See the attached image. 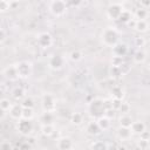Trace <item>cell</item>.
<instances>
[{"mask_svg":"<svg viewBox=\"0 0 150 150\" xmlns=\"http://www.w3.org/2000/svg\"><path fill=\"white\" fill-rule=\"evenodd\" d=\"M102 42L107 47H114L118 42V33L116 32L115 28L107 27L102 32Z\"/></svg>","mask_w":150,"mask_h":150,"instance_id":"1","label":"cell"},{"mask_svg":"<svg viewBox=\"0 0 150 150\" xmlns=\"http://www.w3.org/2000/svg\"><path fill=\"white\" fill-rule=\"evenodd\" d=\"M89 114L91 117L100 118L105 114V108L103 104V100L101 98H94L89 104Z\"/></svg>","mask_w":150,"mask_h":150,"instance_id":"2","label":"cell"},{"mask_svg":"<svg viewBox=\"0 0 150 150\" xmlns=\"http://www.w3.org/2000/svg\"><path fill=\"white\" fill-rule=\"evenodd\" d=\"M67 4L64 0H53L50 2V6H49V9L52 12L53 15L55 16H62L66 11H67Z\"/></svg>","mask_w":150,"mask_h":150,"instance_id":"3","label":"cell"},{"mask_svg":"<svg viewBox=\"0 0 150 150\" xmlns=\"http://www.w3.org/2000/svg\"><path fill=\"white\" fill-rule=\"evenodd\" d=\"M32 120H27V118H20L18 120L16 123V130L23 135V136H28L32 130H33V123L30 122Z\"/></svg>","mask_w":150,"mask_h":150,"instance_id":"4","label":"cell"},{"mask_svg":"<svg viewBox=\"0 0 150 150\" xmlns=\"http://www.w3.org/2000/svg\"><path fill=\"white\" fill-rule=\"evenodd\" d=\"M20 79H28L32 74V64L28 61H20L15 64Z\"/></svg>","mask_w":150,"mask_h":150,"instance_id":"5","label":"cell"},{"mask_svg":"<svg viewBox=\"0 0 150 150\" xmlns=\"http://www.w3.org/2000/svg\"><path fill=\"white\" fill-rule=\"evenodd\" d=\"M42 108L45 111L54 112L56 109V101L55 97L50 94H45L42 96Z\"/></svg>","mask_w":150,"mask_h":150,"instance_id":"6","label":"cell"},{"mask_svg":"<svg viewBox=\"0 0 150 150\" xmlns=\"http://www.w3.org/2000/svg\"><path fill=\"white\" fill-rule=\"evenodd\" d=\"M123 12V7L120 4H111L109 5V7L107 8V14L110 19L117 20L121 15V13Z\"/></svg>","mask_w":150,"mask_h":150,"instance_id":"7","label":"cell"},{"mask_svg":"<svg viewBox=\"0 0 150 150\" xmlns=\"http://www.w3.org/2000/svg\"><path fill=\"white\" fill-rule=\"evenodd\" d=\"M52 43H53V38H52V35L49 33L42 32V33L39 34V36H38V45L40 47L48 48V47L52 46Z\"/></svg>","mask_w":150,"mask_h":150,"instance_id":"8","label":"cell"},{"mask_svg":"<svg viewBox=\"0 0 150 150\" xmlns=\"http://www.w3.org/2000/svg\"><path fill=\"white\" fill-rule=\"evenodd\" d=\"M63 63H64V60H63V57H62L61 55H59V54L53 55V56L49 59V62H48L50 69H53V70H59V69H61V68L63 67Z\"/></svg>","mask_w":150,"mask_h":150,"instance_id":"9","label":"cell"},{"mask_svg":"<svg viewBox=\"0 0 150 150\" xmlns=\"http://www.w3.org/2000/svg\"><path fill=\"white\" fill-rule=\"evenodd\" d=\"M56 146L57 149L60 150H69L71 148H74V143H73V139L70 137H61L57 139V143H56Z\"/></svg>","mask_w":150,"mask_h":150,"instance_id":"10","label":"cell"},{"mask_svg":"<svg viewBox=\"0 0 150 150\" xmlns=\"http://www.w3.org/2000/svg\"><path fill=\"white\" fill-rule=\"evenodd\" d=\"M22 110H23V107L21 103H16V104H13L12 108L9 109V116L13 118V120H20L22 118Z\"/></svg>","mask_w":150,"mask_h":150,"instance_id":"11","label":"cell"},{"mask_svg":"<svg viewBox=\"0 0 150 150\" xmlns=\"http://www.w3.org/2000/svg\"><path fill=\"white\" fill-rule=\"evenodd\" d=\"M128 53V46L125 43L122 42H117L114 47H112V54L116 56H125Z\"/></svg>","mask_w":150,"mask_h":150,"instance_id":"12","label":"cell"},{"mask_svg":"<svg viewBox=\"0 0 150 150\" xmlns=\"http://www.w3.org/2000/svg\"><path fill=\"white\" fill-rule=\"evenodd\" d=\"M131 135H132L131 128H127V127L120 125V128L117 129V136H118V138L122 139V141H128V139H130Z\"/></svg>","mask_w":150,"mask_h":150,"instance_id":"13","label":"cell"},{"mask_svg":"<svg viewBox=\"0 0 150 150\" xmlns=\"http://www.w3.org/2000/svg\"><path fill=\"white\" fill-rule=\"evenodd\" d=\"M4 75L6 76V79H8V80H11V81L16 80V79L19 77L16 66H8V67L4 70Z\"/></svg>","mask_w":150,"mask_h":150,"instance_id":"14","label":"cell"},{"mask_svg":"<svg viewBox=\"0 0 150 150\" xmlns=\"http://www.w3.org/2000/svg\"><path fill=\"white\" fill-rule=\"evenodd\" d=\"M86 130H87V132H88L89 135H91V136H96V135H98V134L102 131V129H101V127L98 125L97 121L89 122Z\"/></svg>","mask_w":150,"mask_h":150,"instance_id":"15","label":"cell"},{"mask_svg":"<svg viewBox=\"0 0 150 150\" xmlns=\"http://www.w3.org/2000/svg\"><path fill=\"white\" fill-rule=\"evenodd\" d=\"M131 130H132L134 134H138L139 135L141 132H143L145 130V124L142 121H135L131 124Z\"/></svg>","mask_w":150,"mask_h":150,"instance_id":"16","label":"cell"},{"mask_svg":"<svg viewBox=\"0 0 150 150\" xmlns=\"http://www.w3.org/2000/svg\"><path fill=\"white\" fill-rule=\"evenodd\" d=\"M148 22L145 21V19H137L136 20V25H135V29L139 33L146 32L148 30Z\"/></svg>","mask_w":150,"mask_h":150,"instance_id":"17","label":"cell"},{"mask_svg":"<svg viewBox=\"0 0 150 150\" xmlns=\"http://www.w3.org/2000/svg\"><path fill=\"white\" fill-rule=\"evenodd\" d=\"M53 121H54V115L50 111H45L40 117V122L42 124H52Z\"/></svg>","mask_w":150,"mask_h":150,"instance_id":"18","label":"cell"},{"mask_svg":"<svg viewBox=\"0 0 150 150\" xmlns=\"http://www.w3.org/2000/svg\"><path fill=\"white\" fill-rule=\"evenodd\" d=\"M97 123H98V125L101 127L102 131L108 130V129L110 128V118L107 117V116H104V115L101 116L100 118H97Z\"/></svg>","mask_w":150,"mask_h":150,"instance_id":"19","label":"cell"},{"mask_svg":"<svg viewBox=\"0 0 150 150\" xmlns=\"http://www.w3.org/2000/svg\"><path fill=\"white\" fill-rule=\"evenodd\" d=\"M41 132L43 136L46 137H50L54 135L55 132V128L53 124H42V128H41Z\"/></svg>","mask_w":150,"mask_h":150,"instance_id":"20","label":"cell"},{"mask_svg":"<svg viewBox=\"0 0 150 150\" xmlns=\"http://www.w3.org/2000/svg\"><path fill=\"white\" fill-rule=\"evenodd\" d=\"M111 95H112V98H118V100H122L123 96H124V90L118 87V86H115L111 88Z\"/></svg>","mask_w":150,"mask_h":150,"instance_id":"21","label":"cell"},{"mask_svg":"<svg viewBox=\"0 0 150 150\" xmlns=\"http://www.w3.org/2000/svg\"><path fill=\"white\" fill-rule=\"evenodd\" d=\"M132 118L129 116V115H127V114H124L123 116H121V118H120V125H122V127H127V128H131V124H132Z\"/></svg>","mask_w":150,"mask_h":150,"instance_id":"22","label":"cell"},{"mask_svg":"<svg viewBox=\"0 0 150 150\" xmlns=\"http://www.w3.org/2000/svg\"><path fill=\"white\" fill-rule=\"evenodd\" d=\"M145 53L143 52V50H137L135 54H134V62L135 63H138V64H141V63H143L144 61H145Z\"/></svg>","mask_w":150,"mask_h":150,"instance_id":"23","label":"cell"},{"mask_svg":"<svg viewBox=\"0 0 150 150\" xmlns=\"http://www.w3.org/2000/svg\"><path fill=\"white\" fill-rule=\"evenodd\" d=\"M132 18H131V13L129 12V11H124L123 9V12L121 13V15H120V18L117 19L120 22H122V23H128L130 20H131Z\"/></svg>","mask_w":150,"mask_h":150,"instance_id":"24","label":"cell"},{"mask_svg":"<svg viewBox=\"0 0 150 150\" xmlns=\"http://www.w3.org/2000/svg\"><path fill=\"white\" fill-rule=\"evenodd\" d=\"M70 122H71L73 124H75V125H80V124L83 122V116H82V114H80V112H74V114L71 115V117H70Z\"/></svg>","mask_w":150,"mask_h":150,"instance_id":"25","label":"cell"},{"mask_svg":"<svg viewBox=\"0 0 150 150\" xmlns=\"http://www.w3.org/2000/svg\"><path fill=\"white\" fill-rule=\"evenodd\" d=\"M109 74H110L112 77H120V76L123 75L121 67H117V66H111L110 69H109Z\"/></svg>","mask_w":150,"mask_h":150,"instance_id":"26","label":"cell"},{"mask_svg":"<svg viewBox=\"0 0 150 150\" xmlns=\"http://www.w3.org/2000/svg\"><path fill=\"white\" fill-rule=\"evenodd\" d=\"M12 96H13V98H15V100H21V98H23V96H25V91H23L22 88L16 87L15 89H13Z\"/></svg>","mask_w":150,"mask_h":150,"instance_id":"27","label":"cell"},{"mask_svg":"<svg viewBox=\"0 0 150 150\" xmlns=\"http://www.w3.org/2000/svg\"><path fill=\"white\" fill-rule=\"evenodd\" d=\"M12 103H11V101L8 100V98H2L1 101H0V109L5 112V111H9V109L12 108Z\"/></svg>","mask_w":150,"mask_h":150,"instance_id":"28","label":"cell"},{"mask_svg":"<svg viewBox=\"0 0 150 150\" xmlns=\"http://www.w3.org/2000/svg\"><path fill=\"white\" fill-rule=\"evenodd\" d=\"M33 117H34V111H33V108H23V110H22V118L32 120Z\"/></svg>","mask_w":150,"mask_h":150,"instance_id":"29","label":"cell"},{"mask_svg":"<svg viewBox=\"0 0 150 150\" xmlns=\"http://www.w3.org/2000/svg\"><path fill=\"white\" fill-rule=\"evenodd\" d=\"M69 57H70L71 61L77 62V61H80V60L82 59V53H81L80 50H73V52H70Z\"/></svg>","mask_w":150,"mask_h":150,"instance_id":"30","label":"cell"},{"mask_svg":"<svg viewBox=\"0 0 150 150\" xmlns=\"http://www.w3.org/2000/svg\"><path fill=\"white\" fill-rule=\"evenodd\" d=\"M107 148H108V145L101 141H96L90 145V149H94V150H102V149H107Z\"/></svg>","mask_w":150,"mask_h":150,"instance_id":"31","label":"cell"},{"mask_svg":"<svg viewBox=\"0 0 150 150\" xmlns=\"http://www.w3.org/2000/svg\"><path fill=\"white\" fill-rule=\"evenodd\" d=\"M23 108H33L34 107V101L32 97H23L22 102H21Z\"/></svg>","mask_w":150,"mask_h":150,"instance_id":"32","label":"cell"},{"mask_svg":"<svg viewBox=\"0 0 150 150\" xmlns=\"http://www.w3.org/2000/svg\"><path fill=\"white\" fill-rule=\"evenodd\" d=\"M123 63H124V61H123V57H122V56H116V55H114V56L111 57V66L121 67Z\"/></svg>","mask_w":150,"mask_h":150,"instance_id":"33","label":"cell"},{"mask_svg":"<svg viewBox=\"0 0 150 150\" xmlns=\"http://www.w3.org/2000/svg\"><path fill=\"white\" fill-rule=\"evenodd\" d=\"M136 18L137 19H145L146 16H148V11L143 7V8H138L137 11H136Z\"/></svg>","mask_w":150,"mask_h":150,"instance_id":"34","label":"cell"},{"mask_svg":"<svg viewBox=\"0 0 150 150\" xmlns=\"http://www.w3.org/2000/svg\"><path fill=\"white\" fill-rule=\"evenodd\" d=\"M9 8H11V1H8V0H1L0 1V9H1V12H6Z\"/></svg>","mask_w":150,"mask_h":150,"instance_id":"35","label":"cell"},{"mask_svg":"<svg viewBox=\"0 0 150 150\" xmlns=\"http://www.w3.org/2000/svg\"><path fill=\"white\" fill-rule=\"evenodd\" d=\"M118 111L122 112L123 115H124V114H128V112L130 111V105H129V103H127V102H122V104H121Z\"/></svg>","mask_w":150,"mask_h":150,"instance_id":"36","label":"cell"},{"mask_svg":"<svg viewBox=\"0 0 150 150\" xmlns=\"http://www.w3.org/2000/svg\"><path fill=\"white\" fill-rule=\"evenodd\" d=\"M67 6H70V7H77L82 4V0H64Z\"/></svg>","mask_w":150,"mask_h":150,"instance_id":"37","label":"cell"},{"mask_svg":"<svg viewBox=\"0 0 150 150\" xmlns=\"http://www.w3.org/2000/svg\"><path fill=\"white\" fill-rule=\"evenodd\" d=\"M122 100H118V98H112V108H114V110H118L120 109V107H121V104H122Z\"/></svg>","mask_w":150,"mask_h":150,"instance_id":"38","label":"cell"},{"mask_svg":"<svg viewBox=\"0 0 150 150\" xmlns=\"http://www.w3.org/2000/svg\"><path fill=\"white\" fill-rule=\"evenodd\" d=\"M135 45H136V47H143V46L145 45V40H144V38H136V40H135Z\"/></svg>","mask_w":150,"mask_h":150,"instance_id":"39","label":"cell"},{"mask_svg":"<svg viewBox=\"0 0 150 150\" xmlns=\"http://www.w3.org/2000/svg\"><path fill=\"white\" fill-rule=\"evenodd\" d=\"M103 104H104L105 110L114 109V108H112V100H103Z\"/></svg>","mask_w":150,"mask_h":150,"instance_id":"40","label":"cell"},{"mask_svg":"<svg viewBox=\"0 0 150 150\" xmlns=\"http://www.w3.org/2000/svg\"><path fill=\"white\" fill-rule=\"evenodd\" d=\"M11 146H12V144H11L9 141H6V139H5V141H1V142H0V148H1V149H9Z\"/></svg>","mask_w":150,"mask_h":150,"instance_id":"41","label":"cell"},{"mask_svg":"<svg viewBox=\"0 0 150 150\" xmlns=\"http://www.w3.org/2000/svg\"><path fill=\"white\" fill-rule=\"evenodd\" d=\"M139 136H141V139H145V141H150V132L149 131H143V132H141L139 134Z\"/></svg>","mask_w":150,"mask_h":150,"instance_id":"42","label":"cell"},{"mask_svg":"<svg viewBox=\"0 0 150 150\" xmlns=\"http://www.w3.org/2000/svg\"><path fill=\"white\" fill-rule=\"evenodd\" d=\"M148 143H149V141L141 139V141L138 142V146H141V148H146V146H148Z\"/></svg>","mask_w":150,"mask_h":150,"instance_id":"43","label":"cell"},{"mask_svg":"<svg viewBox=\"0 0 150 150\" xmlns=\"http://www.w3.org/2000/svg\"><path fill=\"white\" fill-rule=\"evenodd\" d=\"M139 2H141V5H142L144 8L150 7V0H139Z\"/></svg>","mask_w":150,"mask_h":150,"instance_id":"44","label":"cell"},{"mask_svg":"<svg viewBox=\"0 0 150 150\" xmlns=\"http://www.w3.org/2000/svg\"><path fill=\"white\" fill-rule=\"evenodd\" d=\"M19 148H21V149H25V148H26V149H29V148H32V145H30V144H29V143L26 141L25 143L20 144V145H19Z\"/></svg>","mask_w":150,"mask_h":150,"instance_id":"45","label":"cell"},{"mask_svg":"<svg viewBox=\"0 0 150 150\" xmlns=\"http://www.w3.org/2000/svg\"><path fill=\"white\" fill-rule=\"evenodd\" d=\"M0 41H1V42L5 41V30H4V29L0 30Z\"/></svg>","mask_w":150,"mask_h":150,"instance_id":"46","label":"cell"},{"mask_svg":"<svg viewBox=\"0 0 150 150\" xmlns=\"http://www.w3.org/2000/svg\"><path fill=\"white\" fill-rule=\"evenodd\" d=\"M27 142L33 146V145H34V143H35V138H34V137H28V138H27Z\"/></svg>","mask_w":150,"mask_h":150,"instance_id":"47","label":"cell"},{"mask_svg":"<svg viewBox=\"0 0 150 150\" xmlns=\"http://www.w3.org/2000/svg\"><path fill=\"white\" fill-rule=\"evenodd\" d=\"M8 1H11V2H12V1H15V0H8Z\"/></svg>","mask_w":150,"mask_h":150,"instance_id":"48","label":"cell"}]
</instances>
